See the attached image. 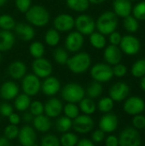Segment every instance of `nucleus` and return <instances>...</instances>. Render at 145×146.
I'll list each match as a JSON object with an SVG mask.
<instances>
[{"label": "nucleus", "mask_w": 145, "mask_h": 146, "mask_svg": "<svg viewBox=\"0 0 145 146\" xmlns=\"http://www.w3.org/2000/svg\"><path fill=\"white\" fill-rule=\"evenodd\" d=\"M91 75L95 81L107 82L109 81L113 76V69L112 68L104 63H97L91 68Z\"/></svg>", "instance_id": "obj_7"}, {"label": "nucleus", "mask_w": 145, "mask_h": 146, "mask_svg": "<svg viewBox=\"0 0 145 146\" xmlns=\"http://www.w3.org/2000/svg\"><path fill=\"white\" fill-rule=\"evenodd\" d=\"M33 128L40 133H47L51 127V121L50 117L46 115H36L32 119Z\"/></svg>", "instance_id": "obj_26"}, {"label": "nucleus", "mask_w": 145, "mask_h": 146, "mask_svg": "<svg viewBox=\"0 0 145 146\" xmlns=\"http://www.w3.org/2000/svg\"><path fill=\"white\" fill-rule=\"evenodd\" d=\"M103 57L109 65H115L121 62L122 53L118 45L110 44L106 47L103 52Z\"/></svg>", "instance_id": "obj_20"}, {"label": "nucleus", "mask_w": 145, "mask_h": 146, "mask_svg": "<svg viewBox=\"0 0 145 146\" xmlns=\"http://www.w3.org/2000/svg\"><path fill=\"white\" fill-rule=\"evenodd\" d=\"M26 21L38 27H44L50 21V14L48 10L41 5L31 6L25 13Z\"/></svg>", "instance_id": "obj_2"}, {"label": "nucleus", "mask_w": 145, "mask_h": 146, "mask_svg": "<svg viewBox=\"0 0 145 146\" xmlns=\"http://www.w3.org/2000/svg\"><path fill=\"white\" fill-rule=\"evenodd\" d=\"M74 27L83 35H90L96 29V21L88 15H80L74 20Z\"/></svg>", "instance_id": "obj_8"}, {"label": "nucleus", "mask_w": 145, "mask_h": 146, "mask_svg": "<svg viewBox=\"0 0 145 146\" xmlns=\"http://www.w3.org/2000/svg\"><path fill=\"white\" fill-rule=\"evenodd\" d=\"M90 43L96 49H103L106 46V38L99 32H93L90 34Z\"/></svg>", "instance_id": "obj_31"}, {"label": "nucleus", "mask_w": 145, "mask_h": 146, "mask_svg": "<svg viewBox=\"0 0 145 146\" xmlns=\"http://www.w3.org/2000/svg\"><path fill=\"white\" fill-rule=\"evenodd\" d=\"M15 30L16 34L24 41H30L35 36V31L33 27L30 25L25 23H18L15 24Z\"/></svg>", "instance_id": "obj_25"}, {"label": "nucleus", "mask_w": 145, "mask_h": 146, "mask_svg": "<svg viewBox=\"0 0 145 146\" xmlns=\"http://www.w3.org/2000/svg\"><path fill=\"white\" fill-rule=\"evenodd\" d=\"M15 3L16 9L20 12L26 13L29 9V8L31 7L32 0H15Z\"/></svg>", "instance_id": "obj_46"}, {"label": "nucleus", "mask_w": 145, "mask_h": 146, "mask_svg": "<svg viewBox=\"0 0 145 146\" xmlns=\"http://www.w3.org/2000/svg\"><path fill=\"white\" fill-rule=\"evenodd\" d=\"M29 53L34 58L42 57L44 54V46L39 41L32 42L29 46Z\"/></svg>", "instance_id": "obj_36"}, {"label": "nucleus", "mask_w": 145, "mask_h": 146, "mask_svg": "<svg viewBox=\"0 0 145 146\" xmlns=\"http://www.w3.org/2000/svg\"><path fill=\"white\" fill-rule=\"evenodd\" d=\"M18 133H19V128L17 127V125H13L10 123L3 130L4 137L8 139L9 141L16 139L18 137Z\"/></svg>", "instance_id": "obj_42"}, {"label": "nucleus", "mask_w": 145, "mask_h": 146, "mask_svg": "<svg viewBox=\"0 0 145 146\" xmlns=\"http://www.w3.org/2000/svg\"><path fill=\"white\" fill-rule=\"evenodd\" d=\"M84 45V37L78 31H73L68 33L65 39L66 50L69 52H78Z\"/></svg>", "instance_id": "obj_12"}, {"label": "nucleus", "mask_w": 145, "mask_h": 146, "mask_svg": "<svg viewBox=\"0 0 145 146\" xmlns=\"http://www.w3.org/2000/svg\"><path fill=\"white\" fill-rule=\"evenodd\" d=\"M33 115H32V113L29 111V112H26L24 113L23 116H22V119L24 121L26 122H30V121H32V119H33Z\"/></svg>", "instance_id": "obj_55"}, {"label": "nucleus", "mask_w": 145, "mask_h": 146, "mask_svg": "<svg viewBox=\"0 0 145 146\" xmlns=\"http://www.w3.org/2000/svg\"><path fill=\"white\" fill-rule=\"evenodd\" d=\"M10 145V142L8 139H6L4 136L0 137V146H9Z\"/></svg>", "instance_id": "obj_56"}, {"label": "nucleus", "mask_w": 145, "mask_h": 146, "mask_svg": "<svg viewBox=\"0 0 145 146\" xmlns=\"http://www.w3.org/2000/svg\"><path fill=\"white\" fill-rule=\"evenodd\" d=\"M19 87L13 81H5L0 87V95L4 100H12L19 94Z\"/></svg>", "instance_id": "obj_21"}, {"label": "nucleus", "mask_w": 145, "mask_h": 146, "mask_svg": "<svg viewBox=\"0 0 145 146\" xmlns=\"http://www.w3.org/2000/svg\"><path fill=\"white\" fill-rule=\"evenodd\" d=\"M77 145L78 146H94V143L91 139H79L77 142Z\"/></svg>", "instance_id": "obj_54"}, {"label": "nucleus", "mask_w": 145, "mask_h": 146, "mask_svg": "<svg viewBox=\"0 0 145 146\" xmlns=\"http://www.w3.org/2000/svg\"><path fill=\"white\" fill-rule=\"evenodd\" d=\"M6 2H7V0H0V7L3 6L6 3Z\"/></svg>", "instance_id": "obj_59"}, {"label": "nucleus", "mask_w": 145, "mask_h": 146, "mask_svg": "<svg viewBox=\"0 0 145 146\" xmlns=\"http://www.w3.org/2000/svg\"><path fill=\"white\" fill-rule=\"evenodd\" d=\"M132 74L136 78H142L145 75V59H139L135 62L131 69Z\"/></svg>", "instance_id": "obj_39"}, {"label": "nucleus", "mask_w": 145, "mask_h": 146, "mask_svg": "<svg viewBox=\"0 0 145 146\" xmlns=\"http://www.w3.org/2000/svg\"><path fill=\"white\" fill-rule=\"evenodd\" d=\"M119 145L121 146H138L141 145V135L135 127H126L120 134Z\"/></svg>", "instance_id": "obj_5"}, {"label": "nucleus", "mask_w": 145, "mask_h": 146, "mask_svg": "<svg viewBox=\"0 0 145 146\" xmlns=\"http://www.w3.org/2000/svg\"><path fill=\"white\" fill-rule=\"evenodd\" d=\"M59 140H60V145L74 146L77 145L79 138L75 133H69L68 131V132L63 133V134L62 135Z\"/></svg>", "instance_id": "obj_33"}, {"label": "nucleus", "mask_w": 145, "mask_h": 146, "mask_svg": "<svg viewBox=\"0 0 145 146\" xmlns=\"http://www.w3.org/2000/svg\"><path fill=\"white\" fill-rule=\"evenodd\" d=\"M103 93V86L98 81L92 82L86 89V94L91 98H97Z\"/></svg>", "instance_id": "obj_37"}, {"label": "nucleus", "mask_w": 145, "mask_h": 146, "mask_svg": "<svg viewBox=\"0 0 145 146\" xmlns=\"http://www.w3.org/2000/svg\"><path fill=\"white\" fill-rule=\"evenodd\" d=\"M72 127L76 133L80 134H85L90 133L94 127V121L89 115H78L73 120Z\"/></svg>", "instance_id": "obj_10"}, {"label": "nucleus", "mask_w": 145, "mask_h": 146, "mask_svg": "<svg viewBox=\"0 0 145 146\" xmlns=\"http://www.w3.org/2000/svg\"><path fill=\"white\" fill-rule=\"evenodd\" d=\"M15 35L10 31H0V52H5L11 50L15 44Z\"/></svg>", "instance_id": "obj_24"}, {"label": "nucleus", "mask_w": 145, "mask_h": 146, "mask_svg": "<svg viewBox=\"0 0 145 146\" xmlns=\"http://www.w3.org/2000/svg\"><path fill=\"white\" fill-rule=\"evenodd\" d=\"M123 110L126 114L131 115L141 114L145 110L144 101L139 97H131L126 100Z\"/></svg>", "instance_id": "obj_13"}, {"label": "nucleus", "mask_w": 145, "mask_h": 146, "mask_svg": "<svg viewBox=\"0 0 145 146\" xmlns=\"http://www.w3.org/2000/svg\"><path fill=\"white\" fill-rule=\"evenodd\" d=\"M32 69L33 74L37 75L38 78L44 79L51 75L53 71V67L49 60L42 56L38 58H34L32 63Z\"/></svg>", "instance_id": "obj_9"}, {"label": "nucleus", "mask_w": 145, "mask_h": 146, "mask_svg": "<svg viewBox=\"0 0 145 146\" xmlns=\"http://www.w3.org/2000/svg\"><path fill=\"white\" fill-rule=\"evenodd\" d=\"M8 118H9V123L10 124H13V125H18L20 122H21V117H20V115H18V114H16V113H12V114H10L9 116H8Z\"/></svg>", "instance_id": "obj_53"}, {"label": "nucleus", "mask_w": 145, "mask_h": 146, "mask_svg": "<svg viewBox=\"0 0 145 146\" xmlns=\"http://www.w3.org/2000/svg\"><path fill=\"white\" fill-rule=\"evenodd\" d=\"M118 127V118L115 115L111 113H105L99 121V127L104 133H112L116 130Z\"/></svg>", "instance_id": "obj_19"}, {"label": "nucleus", "mask_w": 145, "mask_h": 146, "mask_svg": "<svg viewBox=\"0 0 145 146\" xmlns=\"http://www.w3.org/2000/svg\"><path fill=\"white\" fill-rule=\"evenodd\" d=\"M14 112V108L11 104L8 103H3L0 105V114L4 117H8L10 114Z\"/></svg>", "instance_id": "obj_50"}, {"label": "nucleus", "mask_w": 145, "mask_h": 146, "mask_svg": "<svg viewBox=\"0 0 145 146\" xmlns=\"http://www.w3.org/2000/svg\"><path fill=\"white\" fill-rule=\"evenodd\" d=\"M130 92L129 86L125 82H117L109 89V97L114 102H121L126 98Z\"/></svg>", "instance_id": "obj_17"}, {"label": "nucleus", "mask_w": 145, "mask_h": 146, "mask_svg": "<svg viewBox=\"0 0 145 146\" xmlns=\"http://www.w3.org/2000/svg\"><path fill=\"white\" fill-rule=\"evenodd\" d=\"M91 64V56L86 52H78L69 57L66 65L68 69L76 74H80L86 72Z\"/></svg>", "instance_id": "obj_1"}, {"label": "nucleus", "mask_w": 145, "mask_h": 146, "mask_svg": "<svg viewBox=\"0 0 145 146\" xmlns=\"http://www.w3.org/2000/svg\"><path fill=\"white\" fill-rule=\"evenodd\" d=\"M104 139H105V133L101 129L94 131L91 134V140L93 141L94 144L101 143L104 140Z\"/></svg>", "instance_id": "obj_49"}, {"label": "nucleus", "mask_w": 145, "mask_h": 146, "mask_svg": "<svg viewBox=\"0 0 145 146\" xmlns=\"http://www.w3.org/2000/svg\"><path fill=\"white\" fill-rule=\"evenodd\" d=\"M105 1L106 0H89L90 3H92V4H101Z\"/></svg>", "instance_id": "obj_57"}, {"label": "nucleus", "mask_w": 145, "mask_h": 146, "mask_svg": "<svg viewBox=\"0 0 145 146\" xmlns=\"http://www.w3.org/2000/svg\"><path fill=\"white\" fill-rule=\"evenodd\" d=\"M112 69L114 75H115L116 77H123L127 73V68L124 64H121L120 62L115 64Z\"/></svg>", "instance_id": "obj_48"}, {"label": "nucleus", "mask_w": 145, "mask_h": 146, "mask_svg": "<svg viewBox=\"0 0 145 146\" xmlns=\"http://www.w3.org/2000/svg\"><path fill=\"white\" fill-rule=\"evenodd\" d=\"M61 39V36L59 32L56 28L49 29L44 34V42L47 45L54 47L56 46Z\"/></svg>", "instance_id": "obj_30"}, {"label": "nucleus", "mask_w": 145, "mask_h": 146, "mask_svg": "<svg viewBox=\"0 0 145 146\" xmlns=\"http://www.w3.org/2000/svg\"><path fill=\"white\" fill-rule=\"evenodd\" d=\"M105 145L107 146L119 145V139L115 135H109L105 139Z\"/></svg>", "instance_id": "obj_52"}, {"label": "nucleus", "mask_w": 145, "mask_h": 146, "mask_svg": "<svg viewBox=\"0 0 145 146\" xmlns=\"http://www.w3.org/2000/svg\"><path fill=\"white\" fill-rule=\"evenodd\" d=\"M85 91L78 83L72 82L65 85L61 92V96L68 103H79L83 98H85Z\"/></svg>", "instance_id": "obj_4"}, {"label": "nucleus", "mask_w": 145, "mask_h": 146, "mask_svg": "<svg viewBox=\"0 0 145 146\" xmlns=\"http://www.w3.org/2000/svg\"><path fill=\"white\" fill-rule=\"evenodd\" d=\"M72 126H73V120L67 117L66 115L59 117L56 122V128L60 133L68 132L72 128Z\"/></svg>", "instance_id": "obj_32"}, {"label": "nucleus", "mask_w": 145, "mask_h": 146, "mask_svg": "<svg viewBox=\"0 0 145 146\" xmlns=\"http://www.w3.org/2000/svg\"><path fill=\"white\" fill-rule=\"evenodd\" d=\"M19 143L23 146H33L37 140V134L33 127L30 126H24L19 129L18 133Z\"/></svg>", "instance_id": "obj_16"}, {"label": "nucleus", "mask_w": 145, "mask_h": 146, "mask_svg": "<svg viewBox=\"0 0 145 146\" xmlns=\"http://www.w3.org/2000/svg\"><path fill=\"white\" fill-rule=\"evenodd\" d=\"M8 74L14 80H21L26 75V66L21 61L12 62L8 67Z\"/></svg>", "instance_id": "obj_22"}, {"label": "nucleus", "mask_w": 145, "mask_h": 146, "mask_svg": "<svg viewBox=\"0 0 145 146\" xmlns=\"http://www.w3.org/2000/svg\"><path fill=\"white\" fill-rule=\"evenodd\" d=\"M79 111L80 110L79 106L76 105V104L74 103H68L66 105L63 106V110H62L64 115L72 120H73L79 115Z\"/></svg>", "instance_id": "obj_38"}, {"label": "nucleus", "mask_w": 145, "mask_h": 146, "mask_svg": "<svg viewBox=\"0 0 145 146\" xmlns=\"http://www.w3.org/2000/svg\"><path fill=\"white\" fill-rule=\"evenodd\" d=\"M40 145L41 146H59L60 145V140L55 135L47 134L42 138Z\"/></svg>", "instance_id": "obj_43"}, {"label": "nucleus", "mask_w": 145, "mask_h": 146, "mask_svg": "<svg viewBox=\"0 0 145 146\" xmlns=\"http://www.w3.org/2000/svg\"><path fill=\"white\" fill-rule=\"evenodd\" d=\"M1 61H2V56H1V53H0V62H1Z\"/></svg>", "instance_id": "obj_60"}, {"label": "nucleus", "mask_w": 145, "mask_h": 146, "mask_svg": "<svg viewBox=\"0 0 145 146\" xmlns=\"http://www.w3.org/2000/svg\"><path fill=\"white\" fill-rule=\"evenodd\" d=\"M28 110L33 116L42 115L44 114V104L38 100L31 102Z\"/></svg>", "instance_id": "obj_44"}, {"label": "nucleus", "mask_w": 145, "mask_h": 146, "mask_svg": "<svg viewBox=\"0 0 145 146\" xmlns=\"http://www.w3.org/2000/svg\"><path fill=\"white\" fill-rule=\"evenodd\" d=\"M118 27V18L115 12L106 11L103 13L96 22V27L103 35H109L115 31Z\"/></svg>", "instance_id": "obj_3"}, {"label": "nucleus", "mask_w": 145, "mask_h": 146, "mask_svg": "<svg viewBox=\"0 0 145 146\" xmlns=\"http://www.w3.org/2000/svg\"><path fill=\"white\" fill-rule=\"evenodd\" d=\"M15 21L11 15L7 14L0 15V28L2 30L11 31L15 28Z\"/></svg>", "instance_id": "obj_35"}, {"label": "nucleus", "mask_w": 145, "mask_h": 146, "mask_svg": "<svg viewBox=\"0 0 145 146\" xmlns=\"http://www.w3.org/2000/svg\"><path fill=\"white\" fill-rule=\"evenodd\" d=\"M79 108L83 114L85 115H92L96 112L97 110V104L93 101L92 98H83L79 102Z\"/></svg>", "instance_id": "obj_27"}, {"label": "nucleus", "mask_w": 145, "mask_h": 146, "mask_svg": "<svg viewBox=\"0 0 145 146\" xmlns=\"http://www.w3.org/2000/svg\"><path fill=\"white\" fill-rule=\"evenodd\" d=\"M61 90V83L60 80L54 76H48L44 79V81L41 83V91L42 92L48 96L53 97L58 93Z\"/></svg>", "instance_id": "obj_15"}, {"label": "nucleus", "mask_w": 145, "mask_h": 146, "mask_svg": "<svg viewBox=\"0 0 145 146\" xmlns=\"http://www.w3.org/2000/svg\"><path fill=\"white\" fill-rule=\"evenodd\" d=\"M31 104V98L30 96L26 95V93H22V94H18L15 98V102H14V105L15 108L18 110V111H26L29 109Z\"/></svg>", "instance_id": "obj_28"}, {"label": "nucleus", "mask_w": 145, "mask_h": 146, "mask_svg": "<svg viewBox=\"0 0 145 146\" xmlns=\"http://www.w3.org/2000/svg\"><path fill=\"white\" fill-rule=\"evenodd\" d=\"M140 87L143 91L145 92V75L142 77V80L140 81Z\"/></svg>", "instance_id": "obj_58"}, {"label": "nucleus", "mask_w": 145, "mask_h": 146, "mask_svg": "<svg viewBox=\"0 0 145 146\" xmlns=\"http://www.w3.org/2000/svg\"><path fill=\"white\" fill-rule=\"evenodd\" d=\"M121 50L129 56L136 55L141 48V44L139 40L132 35H126L122 37L121 41L120 43Z\"/></svg>", "instance_id": "obj_11"}, {"label": "nucleus", "mask_w": 145, "mask_h": 146, "mask_svg": "<svg viewBox=\"0 0 145 146\" xmlns=\"http://www.w3.org/2000/svg\"><path fill=\"white\" fill-rule=\"evenodd\" d=\"M133 16L141 21L145 20V1H143L141 3H138L134 9H132Z\"/></svg>", "instance_id": "obj_45"}, {"label": "nucleus", "mask_w": 145, "mask_h": 146, "mask_svg": "<svg viewBox=\"0 0 145 146\" xmlns=\"http://www.w3.org/2000/svg\"><path fill=\"white\" fill-rule=\"evenodd\" d=\"M132 125L137 129L145 128V116L141 114L135 115L132 119Z\"/></svg>", "instance_id": "obj_47"}, {"label": "nucleus", "mask_w": 145, "mask_h": 146, "mask_svg": "<svg viewBox=\"0 0 145 146\" xmlns=\"http://www.w3.org/2000/svg\"><path fill=\"white\" fill-rule=\"evenodd\" d=\"M63 110V104L58 98H52L44 104V114L50 118L58 117Z\"/></svg>", "instance_id": "obj_18"}, {"label": "nucleus", "mask_w": 145, "mask_h": 146, "mask_svg": "<svg viewBox=\"0 0 145 146\" xmlns=\"http://www.w3.org/2000/svg\"><path fill=\"white\" fill-rule=\"evenodd\" d=\"M74 18L69 14H60L54 19V27L58 32H69L74 27Z\"/></svg>", "instance_id": "obj_14"}, {"label": "nucleus", "mask_w": 145, "mask_h": 146, "mask_svg": "<svg viewBox=\"0 0 145 146\" xmlns=\"http://www.w3.org/2000/svg\"><path fill=\"white\" fill-rule=\"evenodd\" d=\"M123 24H124L125 29L130 33H136L139 27L138 19H136L134 16H132L130 15L124 18V23Z\"/></svg>", "instance_id": "obj_41"}, {"label": "nucleus", "mask_w": 145, "mask_h": 146, "mask_svg": "<svg viewBox=\"0 0 145 146\" xmlns=\"http://www.w3.org/2000/svg\"><path fill=\"white\" fill-rule=\"evenodd\" d=\"M22 91L26 95L32 97L37 95L41 91V81L34 74H29L22 78L21 83Z\"/></svg>", "instance_id": "obj_6"}, {"label": "nucleus", "mask_w": 145, "mask_h": 146, "mask_svg": "<svg viewBox=\"0 0 145 146\" xmlns=\"http://www.w3.org/2000/svg\"><path fill=\"white\" fill-rule=\"evenodd\" d=\"M67 6L76 12H85L90 6L89 0H66Z\"/></svg>", "instance_id": "obj_29"}, {"label": "nucleus", "mask_w": 145, "mask_h": 146, "mask_svg": "<svg viewBox=\"0 0 145 146\" xmlns=\"http://www.w3.org/2000/svg\"><path fill=\"white\" fill-rule=\"evenodd\" d=\"M53 58L54 60L60 65H66L69 56L68 50L66 49H63L62 47L56 48L53 51Z\"/></svg>", "instance_id": "obj_34"}, {"label": "nucleus", "mask_w": 145, "mask_h": 146, "mask_svg": "<svg viewBox=\"0 0 145 146\" xmlns=\"http://www.w3.org/2000/svg\"><path fill=\"white\" fill-rule=\"evenodd\" d=\"M113 8L115 15L123 18L129 15L132 10L131 0H114Z\"/></svg>", "instance_id": "obj_23"}, {"label": "nucleus", "mask_w": 145, "mask_h": 146, "mask_svg": "<svg viewBox=\"0 0 145 146\" xmlns=\"http://www.w3.org/2000/svg\"><path fill=\"white\" fill-rule=\"evenodd\" d=\"M109 35V42L111 44H114V45H119L120 44L121 38H122V36L121 35L120 33L114 31Z\"/></svg>", "instance_id": "obj_51"}, {"label": "nucleus", "mask_w": 145, "mask_h": 146, "mask_svg": "<svg viewBox=\"0 0 145 146\" xmlns=\"http://www.w3.org/2000/svg\"><path fill=\"white\" fill-rule=\"evenodd\" d=\"M114 108V100L110 97H105L99 100L97 104V109L102 113H109Z\"/></svg>", "instance_id": "obj_40"}]
</instances>
